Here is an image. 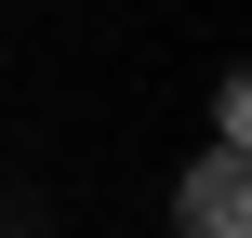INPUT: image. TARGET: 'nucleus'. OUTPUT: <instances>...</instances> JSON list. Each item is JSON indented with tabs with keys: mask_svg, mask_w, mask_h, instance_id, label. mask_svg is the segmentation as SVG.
<instances>
[{
	"mask_svg": "<svg viewBox=\"0 0 252 238\" xmlns=\"http://www.w3.org/2000/svg\"><path fill=\"white\" fill-rule=\"evenodd\" d=\"M173 225H186V238H252V172H239V146H199V159H186Z\"/></svg>",
	"mask_w": 252,
	"mask_h": 238,
	"instance_id": "1",
	"label": "nucleus"
}]
</instances>
